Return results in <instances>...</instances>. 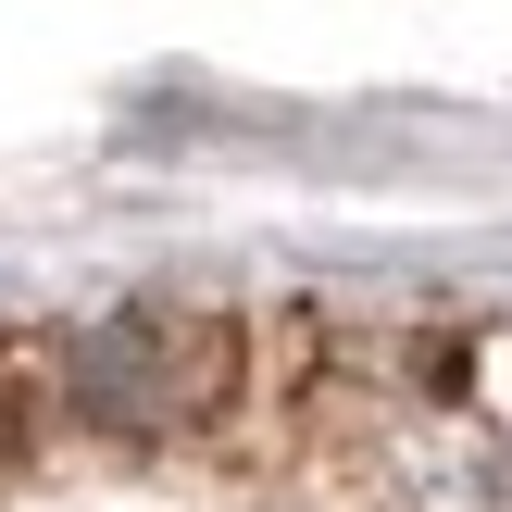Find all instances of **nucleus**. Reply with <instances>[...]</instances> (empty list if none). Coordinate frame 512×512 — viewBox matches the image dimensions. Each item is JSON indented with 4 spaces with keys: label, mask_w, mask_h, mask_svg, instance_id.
Listing matches in <instances>:
<instances>
[{
    "label": "nucleus",
    "mask_w": 512,
    "mask_h": 512,
    "mask_svg": "<svg viewBox=\"0 0 512 512\" xmlns=\"http://www.w3.org/2000/svg\"><path fill=\"white\" fill-rule=\"evenodd\" d=\"M238 388V325L213 313H113L100 338H75V413L113 438H188Z\"/></svg>",
    "instance_id": "nucleus-1"
}]
</instances>
